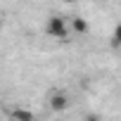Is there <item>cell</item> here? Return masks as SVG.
<instances>
[{
	"instance_id": "5",
	"label": "cell",
	"mask_w": 121,
	"mask_h": 121,
	"mask_svg": "<svg viewBox=\"0 0 121 121\" xmlns=\"http://www.w3.org/2000/svg\"><path fill=\"white\" fill-rule=\"evenodd\" d=\"M112 48H121V24L114 26V33H112Z\"/></svg>"
},
{
	"instance_id": "8",
	"label": "cell",
	"mask_w": 121,
	"mask_h": 121,
	"mask_svg": "<svg viewBox=\"0 0 121 121\" xmlns=\"http://www.w3.org/2000/svg\"><path fill=\"white\" fill-rule=\"evenodd\" d=\"M0 29H3V17H0Z\"/></svg>"
},
{
	"instance_id": "3",
	"label": "cell",
	"mask_w": 121,
	"mask_h": 121,
	"mask_svg": "<svg viewBox=\"0 0 121 121\" xmlns=\"http://www.w3.org/2000/svg\"><path fill=\"white\" fill-rule=\"evenodd\" d=\"M10 116H12V121H33V119H36L33 112H29V109H24V107H14V109L10 112Z\"/></svg>"
},
{
	"instance_id": "4",
	"label": "cell",
	"mask_w": 121,
	"mask_h": 121,
	"mask_svg": "<svg viewBox=\"0 0 121 121\" xmlns=\"http://www.w3.org/2000/svg\"><path fill=\"white\" fill-rule=\"evenodd\" d=\"M71 31H76V33H86V31H88V22L81 19V17H74V19H71Z\"/></svg>"
},
{
	"instance_id": "2",
	"label": "cell",
	"mask_w": 121,
	"mask_h": 121,
	"mask_svg": "<svg viewBox=\"0 0 121 121\" xmlns=\"http://www.w3.org/2000/svg\"><path fill=\"white\" fill-rule=\"evenodd\" d=\"M48 102H50V109H52V112H64V109L69 107V97H67V93H62V90H55Z\"/></svg>"
},
{
	"instance_id": "7",
	"label": "cell",
	"mask_w": 121,
	"mask_h": 121,
	"mask_svg": "<svg viewBox=\"0 0 121 121\" xmlns=\"http://www.w3.org/2000/svg\"><path fill=\"white\" fill-rule=\"evenodd\" d=\"M64 3H67V5H71V3H76V0H64Z\"/></svg>"
},
{
	"instance_id": "6",
	"label": "cell",
	"mask_w": 121,
	"mask_h": 121,
	"mask_svg": "<svg viewBox=\"0 0 121 121\" xmlns=\"http://www.w3.org/2000/svg\"><path fill=\"white\" fill-rule=\"evenodd\" d=\"M83 121H100V116H97V114H88Z\"/></svg>"
},
{
	"instance_id": "1",
	"label": "cell",
	"mask_w": 121,
	"mask_h": 121,
	"mask_svg": "<svg viewBox=\"0 0 121 121\" xmlns=\"http://www.w3.org/2000/svg\"><path fill=\"white\" fill-rule=\"evenodd\" d=\"M45 33H48V36H52V38H67L69 26H67V22H64L62 17L52 14V17L48 19V24H45Z\"/></svg>"
}]
</instances>
